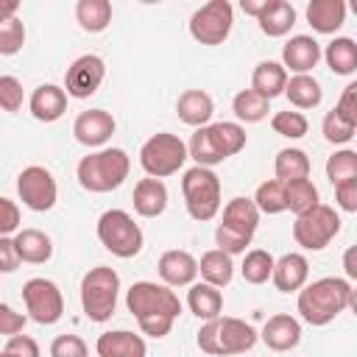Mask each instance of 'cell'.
Here are the masks:
<instances>
[{"mask_svg":"<svg viewBox=\"0 0 357 357\" xmlns=\"http://www.w3.org/2000/svg\"><path fill=\"white\" fill-rule=\"evenodd\" d=\"M126 307L137 318L142 335L165 337L173 329V321L181 315V301L167 284L134 282L126 293Z\"/></svg>","mask_w":357,"mask_h":357,"instance_id":"cell-1","label":"cell"},{"mask_svg":"<svg viewBox=\"0 0 357 357\" xmlns=\"http://www.w3.org/2000/svg\"><path fill=\"white\" fill-rule=\"evenodd\" d=\"M351 304H354V290L340 276H324V279L304 284L296 301L301 318L312 326H326Z\"/></svg>","mask_w":357,"mask_h":357,"instance_id":"cell-2","label":"cell"},{"mask_svg":"<svg viewBox=\"0 0 357 357\" xmlns=\"http://www.w3.org/2000/svg\"><path fill=\"white\" fill-rule=\"evenodd\" d=\"M131 170V159L123 148H100L84 156L75 167L78 184L89 192H112L117 190Z\"/></svg>","mask_w":357,"mask_h":357,"instance_id":"cell-3","label":"cell"},{"mask_svg":"<svg viewBox=\"0 0 357 357\" xmlns=\"http://www.w3.org/2000/svg\"><path fill=\"white\" fill-rule=\"evenodd\" d=\"M257 343V329L240 318H212L204 321L198 329V349L212 357H229V354H243L254 349Z\"/></svg>","mask_w":357,"mask_h":357,"instance_id":"cell-4","label":"cell"},{"mask_svg":"<svg viewBox=\"0 0 357 357\" xmlns=\"http://www.w3.org/2000/svg\"><path fill=\"white\" fill-rule=\"evenodd\" d=\"M117 296H120V276L109 265L89 268L81 279V307L84 315L95 324H103L114 315L117 310Z\"/></svg>","mask_w":357,"mask_h":357,"instance_id":"cell-5","label":"cell"},{"mask_svg":"<svg viewBox=\"0 0 357 357\" xmlns=\"http://www.w3.org/2000/svg\"><path fill=\"white\" fill-rule=\"evenodd\" d=\"M184 206L192 220H212L220 209V178L212 173V167H190L181 178Z\"/></svg>","mask_w":357,"mask_h":357,"instance_id":"cell-6","label":"cell"},{"mask_svg":"<svg viewBox=\"0 0 357 357\" xmlns=\"http://www.w3.org/2000/svg\"><path fill=\"white\" fill-rule=\"evenodd\" d=\"M98 240L106 251L120 259H131L142 251V229L126 209H106L98 218Z\"/></svg>","mask_w":357,"mask_h":357,"instance_id":"cell-7","label":"cell"},{"mask_svg":"<svg viewBox=\"0 0 357 357\" xmlns=\"http://www.w3.org/2000/svg\"><path fill=\"white\" fill-rule=\"evenodd\" d=\"M187 162V145L170 131H159L139 148V165L151 178H165L181 170Z\"/></svg>","mask_w":357,"mask_h":357,"instance_id":"cell-8","label":"cell"},{"mask_svg":"<svg viewBox=\"0 0 357 357\" xmlns=\"http://www.w3.org/2000/svg\"><path fill=\"white\" fill-rule=\"evenodd\" d=\"M340 231V218L335 212V206L318 204L304 215H296L293 223V240L307 248V251H321L326 248Z\"/></svg>","mask_w":357,"mask_h":357,"instance_id":"cell-9","label":"cell"},{"mask_svg":"<svg viewBox=\"0 0 357 357\" xmlns=\"http://www.w3.org/2000/svg\"><path fill=\"white\" fill-rule=\"evenodd\" d=\"M234 25V8L229 0H209L190 17V36L201 45H223Z\"/></svg>","mask_w":357,"mask_h":357,"instance_id":"cell-10","label":"cell"},{"mask_svg":"<svg viewBox=\"0 0 357 357\" xmlns=\"http://www.w3.org/2000/svg\"><path fill=\"white\" fill-rule=\"evenodd\" d=\"M22 301H25L28 318H33L42 326H50L64 315V296L59 284L45 276H33L22 284Z\"/></svg>","mask_w":357,"mask_h":357,"instance_id":"cell-11","label":"cell"},{"mask_svg":"<svg viewBox=\"0 0 357 357\" xmlns=\"http://www.w3.org/2000/svg\"><path fill=\"white\" fill-rule=\"evenodd\" d=\"M17 192L20 201L33 209V212H47L56 206L59 198V184L53 178V173L42 165H28L20 176H17Z\"/></svg>","mask_w":357,"mask_h":357,"instance_id":"cell-12","label":"cell"},{"mask_svg":"<svg viewBox=\"0 0 357 357\" xmlns=\"http://www.w3.org/2000/svg\"><path fill=\"white\" fill-rule=\"evenodd\" d=\"M103 78H106L103 59L95 56V53H84V56H78L67 67V73H64V92H67V98L84 100V98H89V95L98 92V86L103 84Z\"/></svg>","mask_w":357,"mask_h":357,"instance_id":"cell-13","label":"cell"},{"mask_svg":"<svg viewBox=\"0 0 357 357\" xmlns=\"http://www.w3.org/2000/svg\"><path fill=\"white\" fill-rule=\"evenodd\" d=\"M114 128H117V123H114V117H112L106 109L81 112V114L75 117V123H73L75 139H78L81 145H86V148H103V145L112 139Z\"/></svg>","mask_w":357,"mask_h":357,"instance_id":"cell-14","label":"cell"},{"mask_svg":"<svg viewBox=\"0 0 357 357\" xmlns=\"http://www.w3.org/2000/svg\"><path fill=\"white\" fill-rule=\"evenodd\" d=\"M156 271H159V279L162 284L167 287H184V284H192L195 276H198V259L184 251V248H170L159 257L156 262Z\"/></svg>","mask_w":357,"mask_h":357,"instance_id":"cell-15","label":"cell"},{"mask_svg":"<svg viewBox=\"0 0 357 357\" xmlns=\"http://www.w3.org/2000/svg\"><path fill=\"white\" fill-rule=\"evenodd\" d=\"M318 61H321V45L307 33L290 36L287 45L282 47V67L296 75H310V70Z\"/></svg>","mask_w":357,"mask_h":357,"instance_id":"cell-16","label":"cell"},{"mask_svg":"<svg viewBox=\"0 0 357 357\" xmlns=\"http://www.w3.org/2000/svg\"><path fill=\"white\" fill-rule=\"evenodd\" d=\"M307 276H310V262H307L304 254L290 251V254H282L279 259H273L271 279H273L276 290L296 293V290H301L307 284Z\"/></svg>","mask_w":357,"mask_h":357,"instance_id":"cell-17","label":"cell"},{"mask_svg":"<svg viewBox=\"0 0 357 357\" xmlns=\"http://www.w3.org/2000/svg\"><path fill=\"white\" fill-rule=\"evenodd\" d=\"M28 109L39 123H56L64 112H67V92L64 86L56 84H42L31 92L28 98Z\"/></svg>","mask_w":357,"mask_h":357,"instance_id":"cell-18","label":"cell"},{"mask_svg":"<svg viewBox=\"0 0 357 357\" xmlns=\"http://www.w3.org/2000/svg\"><path fill=\"white\" fill-rule=\"evenodd\" d=\"M262 340L273 351H290L301 340V324L293 315H287V312L271 315L265 321V326H262Z\"/></svg>","mask_w":357,"mask_h":357,"instance_id":"cell-19","label":"cell"},{"mask_svg":"<svg viewBox=\"0 0 357 357\" xmlns=\"http://www.w3.org/2000/svg\"><path fill=\"white\" fill-rule=\"evenodd\" d=\"M95 351H98V357H145L148 346H145L142 335L117 329V332H103L95 340Z\"/></svg>","mask_w":357,"mask_h":357,"instance_id":"cell-20","label":"cell"},{"mask_svg":"<svg viewBox=\"0 0 357 357\" xmlns=\"http://www.w3.org/2000/svg\"><path fill=\"white\" fill-rule=\"evenodd\" d=\"M176 112H178L181 123H187L192 128H204V126H209V120L215 114V100L204 89H184L178 95Z\"/></svg>","mask_w":357,"mask_h":357,"instance_id":"cell-21","label":"cell"},{"mask_svg":"<svg viewBox=\"0 0 357 357\" xmlns=\"http://www.w3.org/2000/svg\"><path fill=\"white\" fill-rule=\"evenodd\" d=\"M131 201L139 218H159L167 209V187L162 184V178H139Z\"/></svg>","mask_w":357,"mask_h":357,"instance_id":"cell-22","label":"cell"},{"mask_svg":"<svg viewBox=\"0 0 357 357\" xmlns=\"http://www.w3.org/2000/svg\"><path fill=\"white\" fill-rule=\"evenodd\" d=\"M220 226H226V229H231V231H240V234H245V237H254V231H257V226H259V209L254 206L251 198L237 195V198H231V201L223 206V220H220Z\"/></svg>","mask_w":357,"mask_h":357,"instance_id":"cell-23","label":"cell"},{"mask_svg":"<svg viewBox=\"0 0 357 357\" xmlns=\"http://www.w3.org/2000/svg\"><path fill=\"white\" fill-rule=\"evenodd\" d=\"M14 248L20 262H31V265H42L53 257V243L39 229H20L14 234Z\"/></svg>","mask_w":357,"mask_h":357,"instance_id":"cell-24","label":"cell"},{"mask_svg":"<svg viewBox=\"0 0 357 357\" xmlns=\"http://www.w3.org/2000/svg\"><path fill=\"white\" fill-rule=\"evenodd\" d=\"M307 22L318 33H335L346 22V3L343 0H312L307 6Z\"/></svg>","mask_w":357,"mask_h":357,"instance_id":"cell-25","label":"cell"},{"mask_svg":"<svg viewBox=\"0 0 357 357\" xmlns=\"http://www.w3.org/2000/svg\"><path fill=\"white\" fill-rule=\"evenodd\" d=\"M257 22L265 36H284L296 25V8L287 0H268Z\"/></svg>","mask_w":357,"mask_h":357,"instance_id":"cell-26","label":"cell"},{"mask_svg":"<svg viewBox=\"0 0 357 357\" xmlns=\"http://www.w3.org/2000/svg\"><path fill=\"white\" fill-rule=\"evenodd\" d=\"M187 307L195 318L201 321H212V318H220V310H223V293L206 282H195L190 284V293H187Z\"/></svg>","mask_w":357,"mask_h":357,"instance_id":"cell-27","label":"cell"},{"mask_svg":"<svg viewBox=\"0 0 357 357\" xmlns=\"http://www.w3.org/2000/svg\"><path fill=\"white\" fill-rule=\"evenodd\" d=\"M284 84H287V70L279 61H259L251 73V89L257 95H262L265 100L282 95Z\"/></svg>","mask_w":357,"mask_h":357,"instance_id":"cell-28","label":"cell"},{"mask_svg":"<svg viewBox=\"0 0 357 357\" xmlns=\"http://www.w3.org/2000/svg\"><path fill=\"white\" fill-rule=\"evenodd\" d=\"M198 273H201V279H204L206 284H212V287H226V284L231 282V276H234V262H231V257L223 254L220 248H212V251L201 254V259H198Z\"/></svg>","mask_w":357,"mask_h":357,"instance_id":"cell-29","label":"cell"},{"mask_svg":"<svg viewBox=\"0 0 357 357\" xmlns=\"http://www.w3.org/2000/svg\"><path fill=\"white\" fill-rule=\"evenodd\" d=\"M321 56L326 59V64H329V70L335 75H351L357 70V45L349 36L332 39Z\"/></svg>","mask_w":357,"mask_h":357,"instance_id":"cell-30","label":"cell"},{"mask_svg":"<svg viewBox=\"0 0 357 357\" xmlns=\"http://www.w3.org/2000/svg\"><path fill=\"white\" fill-rule=\"evenodd\" d=\"M75 20L81 31L86 33H100L112 22V3L109 0H78L75 6Z\"/></svg>","mask_w":357,"mask_h":357,"instance_id":"cell-31","label":"cell"},{"mask_svg":"<svg viewBox=\"0 0 357 357\" xmlns=\"http://www.w3.org/2000/svg\"><path fill=\"white\" fill-rule=\"evenodd\" d=\"M282 95H287L290 106H296V109H315L321 103V98H324L321 84L312 75H293V78H287Z\"/></svg>","mask_w":357,"mask_h":357,"instance_id":"cell-32","label":"cell"},{"mask_svg":"<svg viewBox=\"0 0 357 357\" xmlns=\"http://www.w3.org/2000/svg\"><path fill=\"white\" fill-rule=\"evenodd\" d=\"M282 184H284V206L293 215H304L321 204L318 187L310 178H293V181H282Z\"/></svg>","mask_w":357,"mask_h":357,"instance_id":"cell-33","label":"cell"},{"mask_svg":"<svg viewBox=\"0 0 357 357\" xmlns=\"http://www.w3.org/2000/svg\"><path fill=\"white\" fill-rule=\"evenodd\" d=\"M276 181H293V178H307L310 176V156L301 148H284L276 153L273 162Z\"/></svg>","mask_w":357,"mask_h":357,"instance_id":"cell-34","label":"cell"},{"mask_svg":"<svg viewBox=\"0 0 357 357\" xmlns=\"http://www.w3.org/2000/svg\"><path fill=\"white\" fill-rule=\"evenodd\" d=\"M268 103L271 100H265L262 95H257L254 89H240L237 95H234V100H231V112H234V117L240 120V123H259V120H265L268 117Z\"/></svg>","mask_w":357,"mask_h":357,"instance_id":"cell-35","label":"cell"},{"mask_svg":"<svg viewBox=\"0 0 357 357\" xmlns=\"http://www.w3.org/2000/svg\"><path fill=\"white\" fill-rule=\"evenodd\" d=\"M187 156L195 159L198 167H212V165L223 162V153L218 151V145H215V139L209 134V126L195 128V134L190 137V145H187Z\"/></svg>","mask_w":357,"mask_h":357,"instance_id":"cell-36","label":"cell"},{"mask_svg":"<svg viewBox=\"0 0 357 357\" xmlns=\"http://www.w3.org/2000/svg\"><path fill=\"white\" fill-rule=\"evenodd\" d=\"M209 134H212L218 151L223 153V159H229V156H234V153H240L245 148V128L240 123H226V120L223 123H212Z\"/></svg>","mask_w":357,"mask_h":357,"instance_id":"cell-37","label":"cell"},{"mask_svg":"<svg viewBox=\"0 0 357 357\" xmlns=\"http://www.w3.org/2000/svg\"><path fill=\"white\" fill-rule=\"evenodd\" d=\"M240 271H243V279H245L248 284H265V282L271 279V271H273V257H271V251H265V248H251V251H245Z\"/></svg>","mask_w":357,"mask_h":357,"instance_id":"cell-38","label":"cell"},{"mask_svg":"<svg viewBox=\"0 0 357 357\" xmlns=\"http://www.w3.org/2000/svg\"><path fill=\"white\" fill-rule=\"evenodd\" d=\"M254 206L259 209V215L265 212V215H279V212H284L287 206H284V184L282 181H276V178H268V181H262L259 187H257V192H254Z\"/></svg>","mask_w":357,"mask_h":357,"instance_id":"cell-39","label":"cell"},{"mask_svg":"<svg viewBox=\"0 0 357 357\" xmlns=\"http://www.w3.org/2000/svg\"><path fill=\"white\" fill-rule=\"evenodd\" d=\"M326 178L335 184L340 181H349V178H357V153L343 148V151H335L329 159H326Z\"/></svg>","mask_w":357,"mask_h":357,"instance_id":"cell-40","label":"cell"},{"mask_svg":"<svg viewBox=\"0 0 357 357\" xmlns=\"http://www.w3.org/2000/svg\"><path fill=\"white\" fill-rule=\"evenodd\" d=\"M271 128L279 134V137H287V139H301L304 134H307V128H310V123H307V117L301 114V112H276L273 117H271Z\"/></svg>","mask_w":357,"mask_h":357,"instance_id":"cell-41","label":"cell"},{"mask_svg":"<svg viewBox=\"0 0 357 357\" xmlns=\"http://www.w3.org/2000/svg\"><path fill=\"white\" fill-rule=\"evenodd\" d=\"M25 45V25L22 20L11 17L0 22V56H17Z\"/></svg>","mask_w":357,"mask_h":357,"instance_id":"cell-42","label":"cell"},{"mask_svg":"<svg viewBox=\"0 0 357 357\" xmlns=\"http://www.w3.org/2000/svg\"><path fill=\"white\" fill-rule=\"evenodd\" d=\"M354 128H357V126L346 123L335 109H332V112H326V114H324V123H321L324 139H326V142H332V145H343V142H349V139L354 137Z\"/></svg>","mask_w":357,"mask_h":357,"instance_id":"cell-43","label":"cell"},{"mask_svg":"<svg viewBox=\"0 0 357 357\" xmlns=\"http://www.w3.org/2000/svg\"><path fill=\"white\" fill-rule=\"evenodd\" d=\"M25 100L22 84L14 75H0V109L3 112H20Z\"/></svg>","mask_w":357,"mask_h":357,"instance_id":"cell-44","label":"cell"},{"mask_svg":"<svg viewBox=\"0 0 357 357\" xmlns=\"http://www.w3.org/2000/svg\"><path fill=\"white\" fill-rule=\"evenodd\" d=\"M215 243H218V248H220L223 254L234 257V254H245V248L251 245V237H245V234H240V231H231V229H226V226L218 223V229H215Z\"/></svg>","mask_w":357,"mask_h":357,"instance_id":"cell-45","label":"cell"},{"mask_svg":"<svg viewBox=\"0 0 357 357\" xmlns=\"http://www.w3.org/2000/svg\"><path fill=\"white\" fill-rule=\"evenodd\" d=\"M50 357H89V349L78 335H59L50 343Z\"/></svg>","mask_w":357,"mask_h":357,"instance_id":"cell-46","label":"cell"},{"mask_svg":"<svg viewBox=\"0 0 357 357\" xmlns=\"http://www.w3.org/2000/svg\"><path fill=\"white\" fill-rule=\"evenodd\" d=\"M25 315L22 312H17L11 304H0V335H20L22 329H25Z\"/></svg>","mask_w":357,"mask_h":357,"instance_id":"cell-47","label":"cell"},{"mask_svg":"<svg viewBox=\"0 0 357 357\" xmlns=\"http://www.w3.org/2000/svg\"><path fill=\"white\" fill-rule=\"evenodd\" d=\"M335 112H337V114H340L346 123L357 126V84H354V81H351V84L343 89V95H340V100H337Z\"/></svg>","mask_w":357,"mask_h":357,"instance_id":"cell-48","label":"cell"},{"mask_svg":"<svg viewBox=\"0 0 357 357\" xmlns=\"http://www.w3.org/2000/svg\"><path fill=\"white\" fill-rule=\"evenodd\" d=\"M20 229V206L0 195V237H8Z\"/></svg>","mask_w":357,"mask_h":357,"instance_id":"cell-49","label":"cell"},{"mask_svg":"<svg viewBox=\"0 0 357 357\" xmlns=\"http://www.w3.org/2000/svg\"><path fill=\"white\" fill-rule=\"evenodd\" d=\"M6 351L14 354V357H39V343L31 337V335H11L8 343H6Z\"/></svg>","mask_w":357,"mask_h":357,"instance_id":"cell-50","label":"cell"},{"mask_svg":"<svg viewBox=\"0 0 357 357\" xmlns=\"http://www.w3.org/2000/svg\"><path fill=\"white\" fill-rule=\"evenodd\" d=\"M335 201L343 212H357V178L335 184Z\"/></svg>","mask_w":357,"mask_h":357,"instance_id":"cell-51","label":"cell"},{"mask_svg":"<svg viewBox=\"0 0 357 357\" xmlns=\"http://www.w3.org/2000/svg\"><path fill=\"white\" fill-rule=\"evenodd\" d=\"M20 265L17 248H14V237H0V273H14Z\"/></svg>","mask_w":357,"mask_h":357,"instance_id":"cell-52","label":"cell"},{"mask_svg":"<svg viewBox=\"0 0 357 357\" xmlns=\"http://www.w3.org/2000/svg\"><path fill=\"white\" fill-rule=\"evenodd\" d=\"M265 3H268V0H240V8H243L248 17H254V20H257V17L262 14Z\"/></svg>","mask_w":357,"mask_h":357,"instance_id":"cell-53","label":"cell"},{"mask_svg":"<svg viewBox=\"0 0 357 357\" xmlns=\"http://www.w3.org/2000/svg\"><path fill=\"white\" fill-rule=\"evenodd\" d=\"M17 11H20V0H0V22L17 17Z\"/></svg>","mask_w":357,"mask_h":357,"instance_id":"cell-54","label":"cell"},{"mask_svg":"<svg viewBox=\"0 0 357 357\" xmlns=\"http://www.w3.org/2000/svg\"><path fill=\"white\" fill-rule=\"evenodd\" d=\"M343 268H346V276H349V279H357V265H354V248H349V251H346V257H343Z\"/></svg>","mask_w":357,"mask_h":357,"instance_id":"cell-55","label":"cell"},{"mask_svg":"<svg viewBox=\"0 0 357 357\" xmlns=\"http://www.w3.org/2000/svg\"><path fill=\"white\" fill-rule=\"evenodd\" d=\"M0 357H14V354H8V351H6V349H3V351H0Z\"/></svg>","mask_w":357,"mask_h":357,"instance_id":"cell-56","label":"cell"}]
</instances>
